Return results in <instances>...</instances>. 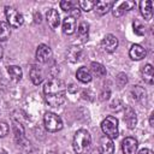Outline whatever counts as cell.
Wrapping results in <instances>:
<instances>
[{
	"mask_svg": "<svg viewBox=\"0 0 154 154\" xmlns=\"http://www.w3.org/2000/svg\"><path fill=\"white\" fill-rule=\"evenodd\" d=\"M43 93L47 103L52 107H58L66 99V85L61 79L52 78L45 83Z\"/></svg>",
	"mask_w": 154,
	"mask_h": 154,
	"instance_id": "6da1fadb",
	"label": "cell"
},
{
	"mask_svg": "<svg viewBox=\"0 0 154 154\" xmlns=\"http://www.w3.org/2000/svg\"><path fill=\"white\" fill-rule=\"evenodd\" d=\"M90 144H91V136L87 130L81 129L75 134L72 147L76 154H87V152L90 148Z\"/></svg>",
	"mask_w": 154,
	"mask_h": 154,
	"instance_id": "7a4b0ae2",
	"label": "cell"
},
{
	"mask_svg": "<svg viewBox=\"0 0 154 154\" xmlns=\"http://www.w3.org/2000/svg\"><path fill=\"white\" fill-rule=\"evenodd\" d=\"M101 130L105 134V136L109 137V138H117L118 134H119V129H118V119L113 116H108L106 117L102 123H101Z\"/></svg>",
	"mask_w": 154,
	"mask_h": 154,
	"instance_id": "3957f363",
	"label": "cell"
},
{
	"mask_svg": "<svg viewBox=\"0 0 154 154\" xmlns=\"http://www.w3.org/2000/svg\"><path fill=\"white\" fill-rule=\"evenodd\" d=\"M43 123L45 128L51 132H57L63 129V120L61 118L52 112H46L43 116Z\"/></svg>",
	"mask_w": 154,
	"mask_h": 154,
	"instance_id": "277c9868",
	"label": "cell"
},
{
	"mask_svg": "<svg viewBox=\"0 0 154 154\" xmlns=\"http://www.w3.org/2000/svg\"><path fill=\"white\" fill-rule=\"evenodd\" d=\"M5 16H6V19H7V23H8L10 26L19 28L24 23V18H23L22 13H19L12 6H6L5 7Z\"/></svg>",
	"mask_w": 154,
	"mask_h": 154,
	"instance_id": "5b68a950",
	"label": "cell"
},
{
	"mask_svg": "<svg viewBox=\"0 0 154 154\" xmlns=\"http://www.w3.org/2000/svg\"><path fill=\"white\" fill-rule=\"evenodd\" d=\"M135 6H136L135 1L124 0V1H119V2H113V7L111 10H112V13L114 17H120L125 11H130Z\"/></svg>",
	"mask_w": 154,
	"mask_h": 154,
	"instance_id": "8992f818",
	"label": "cell"
},
{
	"mask_svg": "<svg viewBox=\"0 0 154 154\" xmlns=\"http://www.w3.org/2000/svg\"><path fill=\"white\" fill-rule=\"evenodd\" d=\"M101 47H102V49H103L105 52L112 53V52H114V51L117 49V47H118V38H117L114 35L108 34V35H106V36L102 38V41H101Z\"/></svg>",
	"mask_w": 154,
	"mask_h": 154,
	"instance_id": "52a82bcc",
	"label": "cell"
},
{
	"mask_svg": "<svg viewBox=\"0 0 154 154\" xmlns=\"http://www.w3.org/2000/svg\"><path fill=\"white\" fill-rule=\"evenodd\" d=\"M35 57H36V60L38 63L45 64L52 58V49L47 45H40L36 49V55Z\"/></svg>",
	"mask_w": 154,
	"mask_h": 154,
	"instance_id": "ba28073f",
	"label": "cell"
},
{
	"mask_svg": "<svg viewBox=\"0 0 154 154\" xmlns=\"http://www.w3.org/2000/svg\"><path fill=\"white\" fill-rule=\"evenodd\" d=\"M124 120L129 129H134L137 123L136 112L131 106H124Z\"/></svg>",
	"mask_w": 154,
	"mask_h": 154,
	"instance_id": "9c48e42d",
	"label": "cell"
},
{
	"mask_svg": "<svg viewBox=\"0 0 154 154\" xmlns=\"http://www.w3.org/2000/svg\"><path fill=\"white\" fill-rule=\"evenodd\" d=\"M137 141L134 137H125L122 142V149L124 154H136L137 150Z\"/></svg>",
	"mask_w": 154,
	"mask_h": 154,
	"instance_id": "30bf717a",
	"label": "cell"
},
{
	"mask_svg": "<svg viewBox=\"0 0 154 154\" xmlns=\"http://www.w3.org/2000/svg\"><path fill=\"white\" fill-rule=\"evenodd\" d=\"M100 154H113L114 153V143L112 138L107 136H102L100 140V147H99Z\"/></svg>",
	"mask_w": 154,
	"mask_h": 154,
	"instance_id": "8fae6325",
	"label": "cell"
},
{
	"mask_svg": "<svg viewBox=\"0 0 154 154\" xmlns=\"http://www.w3.org/2000/svg\"><path fill=\"white\" fill-rule=\"evenodd\" d=\"M82 55H83V49L78 46H71L69 49H67V53H66V59L70 61V63H77L82 59Z\"/></svg>",
	"mask_w": 154,
	"mask_h": 154,
	"instance_id": "7c38bea8",
	"label": "cell"
},
{
	"mask_svg": "<svg viewBox=\"0 0 154 154\" xmlns=\"http://www.w3.org/2000/svg\"><path fill=\"white\" fill-rule=\"evenodd\" d=\"M29 76H30V79L31 82L35 84V85H38L43 78H45V75H43V71L40 66L37 65H32L31 69H30V72H29Z\"/></svg>",
	"mask_w": 154,
	"mask_h": 154,
	"instance_id": "4fadbf2b",
	"label": "cell"
},
{
	"mask_svg": "<svg viewBox=\"0 0 154 154\" xmlns=\"http://www.w3.org/2000/svg\"><path fill=\"white\" fill-rule=\"evenodd\" d=\"M46 19H47V22H48V24H49V26L52 29H57L59 26V24H60V16H59L58 11L54 10V8H49L47 11Z\"/></svg>",
	"mask_w": 154,
	"mask_h": 154,
	"instance_id": "5bb4252c",
	"label": "cell"
},
{
	"mask_svg": "<svg viewBox=\"0 0 154 154\" xmlns=\"http://www.w3.org/2000/svg\"><path fill=\"white\" fill-rule=\"evenodd\" d=\"M140 11L143 18L149 20L153 16V2L149 0H142L140 2Z\"/></svg>",
	"mask_w": 154,
	"mask_h": 154,
	"instance_id": "9a60e30c",
	"label": "cell"
},
{
	"mask_svg": "<svg viewBox=\"0 0 154 154\" xmlns=\"http://www.w3.org/2000/svg\"><path fill=\"white\" fill-rule=\"evenodd\" d=\"M129 55L132 60H141L146 57V49L141 45H132L129 51Z\"/></svg>",
	"mask_w": 154,
	"mask_h": 154,
	"instance_id": "2e32d148",
	"label": "cell"
},
{
	"mask_svg": "<svg viewBox=\"0 0 154 154\" xmlns=\"http://www.w3.org/2000/svg\"><path fill=\"white\" fill-rule=\"evenodd\" d=\"M141 75H142V78H143L144 82H147L148 84H153V81H154V70H153V66L150 64H146L142 67Z\"/></svg>",
	"mask_w": 154,
	"mask_h": 154,
	"instance_id": "e0dca14e",
	"label": "cell"
},
{
	"mask_svg": "<svg viewBox=\"0 0 154 154\" xmlns=\"http://www.w3.org/2000/svg\"><path fill=\"white\" fill-rule=\"evenodd\" d=\"M75 30H76V19L72 18L71 16H67L63 22V31L64 34L71 35L75 32Z\"/></svg>",
	"mask_w": 154,
	"mask_h": 154,
	"instance_id": "ac0fdd59",
	"label": "cell"
},
{
	"mask_svg": "<svg viewBox=\"0 0 154 154\" xmlns=\"http://www.w3.org/2000/svg\"><path fill=\"white\" fill-rule=\"evenodd\" d=\"M76 77H77V79H78L79 82H82V83H89V82L91 81V72H90V70H88L87 67L82 66V67H79V69L77 70Z\"/></svg>",
	"mask_w": 154,
	"mask_h": 154,
	"instance_id": "d6986e66",
	"label": "cell"
},
{
	"mask_svg": "<svg viewBox=\"0 0 154 154\" xmlns=\"http://www.w3.org/2000/svg\"><path fill=\"white\" fill-rule=\"evenodd\" d=\"M112 6H113V1H97L94 5L95 11L99 14H106L112 8Z\"/></svg>",
	"mask_w": 154,
	"mask_h": 154,
	"instance_id": "ffe728a7",
	"label": "cell"
},
{
	"mask_svg": "<svg viewBox=\"0 0 154 154\" xmlns=\"http://www.w3.org/2000/svg\"><path fill=\"white\" fill-rule=\"evenodd\" d=\"M77 34H78V37L83 42H85L88 40V36H89V25H88V23H85V22L79 23V25L77 28Z\"/></svg>",
	"mask_w": 154,
	"mask_h": 154,
	"instance_id": "44dd1931",
	"label": "cell"
},
{
	"mask_svg": "<svg viewBox=\"0 0 154 154\" xmlns=\"http://www.w3.org/2000/svg\"><path fill=\"white\" fill-rule=\"evenodd\" d=\"M90 70H91V72H93L94 75H96L97 77H105L106 73H107L105 66H103L102 64H100V63H96V61H93V63L90 64Z\"/></svg>",
	"mask_w": 154,
	"mask_h": 154,
	"instance_id": "7402d4cb",
	"label": "cell"
},
{
	"mask_svg": "<svg viewBox=\"0 0 154 154\" xmlns=\"http://www.w3.org/2000/svg\"><path fill=\"white\" fill-rule=\"evenodd\" d=\"M11 36V26L7 22H0V41H6Z\"/></svg>",
	"mask_w": 154,
	"mask_h": 154,
	"instance_id": "603a6c76",
	"label": "cell"
},
{
	"mask_svg": "<svg viewBox=\"0 0 154 154\" xmlns=\"http://www.w3.org/2000/svg\"><path fill=\"white\" fill-rule=\"evenodd\" d=\"M7 72L8 75L12 77V79L14 81H20L22 79V76H23V72H22V69L17 65H11L7 67Z\"/></svg>",
	"mask_w": 154,
	"mask_h": 154,
	"instance_id": "cb8c5ba5",
	"label": "cell"
},
{
	"mask_svg": "<svg viewBox=\"0 0 154 154\" xmlns=\"http://www.w3.org/2000/svg\"><path fill=\"white\" fill-rule=\"evenodd\" d=\"M131 96L135 101H141L146 97V90L141 85H136L131 89Z\"/></svg>",
	"mask_w": 154,
	"mask_h": 154,
	"instance_id": "d4e9b609",
	"label": "cell"
},
{
	"mask_svg": "<svg viewBox=\"0 0 154 154\" xmlns=\"http://www.w3.org/2000/svg\"><path fill=\"white\" fill-rule=\"evenodd\" d=\"M13 132H14V140L18 142V144L22 143V141L24 140V129L19 123H14Z\"/></svg>",
	"mask_w": 154,
	"mask_h": 154,
	"instance_id": "484cf974",
	"label": "cell"
},
{
	"mask_svg": "<svg viewBox=\"0 0 154 154\" xmlns=\"http://www.w3.org/2000/svg\"><path fill=\"white\" fill-rule=\"evenodd\" d=\"M78 5H79V7H81L83 11L88 12V11L93 10L95 2H94V1H90V0H81V1L78 2Z\"/></svg>",
	"mask_w": 154,
	"mask_h": 154,
	"instance_id": "4316f807",
	"label": "cell"
},
{
	"mask_svg": "<svg viewBox=\"0 0 154 154\" xmlns=\"http://www.w3.org/2000/svg\"><path fill=\"white\" fill-rule=\"evenodd\" d=\"M132 26H134L135 34H137V35H140V36L144 35V26H143L138 20H135V22L132 23Z\"/></svg>",
	"mask_w": 154,
	"mask_h": 154,
	"instance_id": "83f0119b",
	"label": "cell"
},
{
	"mask_svg": "<svg viewBox=\"0 0 154 154\" xmlns=\"http://www.w3.org/2000/svg\"><path fill=\"white\" fill-rule=\"evenodd\" d=\"M73 7H75V4H73L72 1H67V0H63V1H60V8H61L63 11H67V12H70Z\"/></svg>",
	"mask_w": 154,
	"mask_h": 154,
	"instance_id": "f1b7e54d",
	"label": "cell"
},
{
	"mask_svg": "<svg viewBox=\"0 0 154 154\" xmlns=\"http://www.w3.org/2000/svg\"><path fill=\"white\" fill-rule=\"evenodd\" d=\"M117 83H118V85L122 88V87H124L126 83H128V77H126V75L125 73H119L118 76H117Z\"/></svg>",
	"mask_w": 154,
	"mask_h": 154,
	"instance_id": "f546056e",
	"label": "cell"
},
{
	"mask_svg": "<svg viewBox=\"0 0 154 154\" xmlns=\"http://www.w3.org/2000/svg\"><path fill=\"white\" fill-rule=\"evenodd\" d=\"M10 131L8 125L5 122H0V137H5Z\"/></svg>",
	"mask_w": 154,
	"mask_h": 154,
	"instance_id": "4dcf8cb0",
	"label": "cell"
},
{
	"mask_svg": "<svg viewBox=\"0 0 154 154\" xmlns=\"http://www.w3.org/2000/svg\"><path fill=\"white\" fill-rule=\"evenodd\" d=\"M109 94H111L109 89H107V90L102 89V91H101V94H100V99H101L102 101H103V100H107V99L109 97Z\"/></svg>",
	"mask_w": 154,
	"mask_h": 154,
	"instance_id": "1f68e13d",
	"label": "cell"
},
{
	"mask_svg": "<svg viewBox=\"0 0 154 154\" xmlns=\"http://www.w3.org/2000/svg\"><path fill=\"white\" fill-rule=\"evenodd\" d=\"M70 13H71V17H72V18H77V17L81 16V11H79V8H77V7H73V8L70 11Z\"/></svg>",
	"mask_w": 154,
	"mask_h": 154,
	"instance_id": "d6a6232c",
	"label": "cell"
},
{
	"mask_svg": "<svg viewBox=\"0 0 154 154\" xmlns=\"http://www.w3.org/2000/svg\"><path fill=\"white\" fill-rule=\"evenodd\" d=\"M138 154H153V152H152L150 149L144 148V149H141V150L138 152Z\"/></svg>",
	"mask_w": 154,
	"mask_h": 154,
	"instance_id": "836d02e7",
	"label": "cell"
},
{
	"mask_svg": "<svg viewBox=\"0 0 154 154\" xmlns=\"http://www.w3.org/2000/svg\"><path fill=\"white\" fill-rule=\"evenodd\" d=\"M153 116H154V113L152 112V113H150V117H149V124H150V126L154 125V123H153Z\"/></svg>",
	"mask_w": 154,
	"mask_h": 154,
	"instance_id": "e575fe53",
	"label": "cell"
},
{
	"mask_svg": "<svg viewBox=\"0 0 154 154\" xmlns=\"http://www.w3.org/2000/svg\"><path fill=\"white\" fill-rule=\"evenodd\" d=\"M2 53H4V51H2V47H1V45H0V60H1V58H2Z\"/></svg>",
	"mask_w": 154,
	"mask_h": 154,
	"instance_id": "d590c367",
	"label": "cell"
},
{
	"mask_svg": "<svg viewBox=\"0 0 154 154\" xmlns=\"http://www.w3.org/2000/svg\"><path fill=\"white\" fill-rule=\"evenodd\" d=\"M0 154H7V152H6L5 149H2V148H0Z\"/></svg>",
	"mask_w": 154,
	"mask_h": 154,
	"instance_id": "8d00e7d4",
	"label": "cell"
},
{
	"mask_svg": "<svg viewBox=\"0 0 154 154\" xmlns=\"http://www.w3.org/2000/svg\"><path fill=\"white\" fill-rule=\"evenodd\" d=\"M63 154H70V153H69V152H64Z\"/></svg>",
	"mask_w": 154,
	"mask_h": 154,
	"instance_id": "74e56055",
	"label": "cell"
}]
</instances>
